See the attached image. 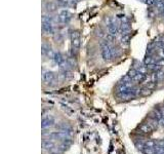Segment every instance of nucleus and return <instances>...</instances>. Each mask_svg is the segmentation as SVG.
I'll return each instance as SVG.
<instances>
[{
  "label": "nucleus",
  "instance_id": "nucleus-1",
  "mask_svg": "<svg viewBox=\"0 0 164 154\" xmlns=\"http://www.w3.org/2000/svg\"><path fill=\"white\" fill-rule=\"evenodd\" d=\"M71 39V57L76 58L78 51H79L80 45H81V35L80 32L77 30H73L70 33Z\"/></svg>",
  "mask_w": 164,
  "mask_h": 154
},
{
  "label": "nucleus",
  "instance_id": "nucleus-7",
  "mask_svg": "<svg viewBox=\"0 0 164 154\" xmlns=\"http://www.w3.org/2000/svg\"><path fill=\"white\" fill-rule=\"evenodd\" d=\"M54 125V118L52 116H46L43 117L42 121H41V127L42 129H48Z\"/></svg>",
  "mask_w": 164,
  "mask_h": 154
},
{
  "label": "nucleus",
  "instance_id": "nucleus-17",
  "mask_svg": "<svg viewBox=\"0 0 164 154\" xmlns=\"http://www.w3.org/2000/svg\"><path fill=\"white\" fill-rule=\"evenodd\" d=\"M145 146L146 147H149V148H156L157 142L155 140H147L145 142Z\"/></svg>",
  "mask_w": 164,
  "mask_h": 154
},
{
  "label": "nucleus",
  "instance_id": "nucleus-10",
  "mask_svg": "<svg viewBox=\"0 0 164 154\" xmlns=\"http://www.w3.org/2000/svg\"><path fill=\"white\" fill-rule=\"evenodd\" d=\"M56 147V144H54V140H49V139H43L42 141V148L44 150H47V151H50L52 148Z\"/></svg>",
  "mask_w": 164,
  "mask_h": 154
},
{
  "label": "nucleus",
  "instance_id": "nucleus-25",
  "mask_svg": "<svg viewBox=\"0 0 164 154\" xmlns=\"http://www.w3.org/2000/svg\"><path fill=\"white\" fill-rule=\"evenodd\" d=\"M80 0H71V2H72V5H76V3L79 2Z\"/></svg>",
  "mask_w": 164,
  "mask_h": 154
},
{
  "label": "nucleus",
  "instance_id": "nucleus-12",
  "mask_svg": "<svg viewBox=\"0 0 164 154\" xmlns=\"http://www.w3.org/2000/svg\"><path fill=\"white\" fill-rule=\"evenodd\" d=\"M66 65L69 69L73 70V69H76L77 68V62H76V58H73V57H69V58L66 59Z\"/></svg>",
  "mask_w": 164,
  "mask_h": 154
},
{
  "label": "nucleus",
  "instance_id": "nucleus-27",
  "mask_svg": "<svg viewBox=\"0 0 164 154\" xmlns=\"http://www.w3.org/2000/svg\"><path fill=\"white\" fill-rule=\"evenodd\" d=\"M161 54H162V57L164 58V48H162L161 49Z\"/></svg>",
  "mask_w": 164,
  "mask_h": 154
},
{
  "label": "nucleus",
  "instance_id": "nucleus-29",
  "mask_svg": "<svg viewBox=\"0 0 164 154\" xmlns=\"http://www.w3.org/2000/svg\"><path fill=\"white\" fill-rule=\"evenodd\" d=\"M63 152H60V153H49V154H62Z\"/></svg>",
  "mask_w": 164,
  "mask_h": 154
},
{
  "label": "nucleus",
  "instance_id": "nucleus-9",
  "mask_svg": "<svg viewBox=\"0 0 164 154\" xmlns=\"http://www.w3.org/2000/svg\"><path fill=\"white\" fill-rule=\"evenodd\" d=\"M42 31L43 33L49 35V34H54V25L52 23H46V22H43L42 23Z\"/></svg>",
  "mask_w": 164,
  "mask_h": 154
},
{
  "label": "nucleus",
  "instance_id": "nucleus-28",
  "mask_svg": "<svg viewBox=\"0 0 164 154\" xmlns=\"http://www.w3.org/2000/svg\"><path fill=\"white\" fill-rule=\"evenodd\" d=\"M161 14V16H163V18H164V10H162V12H161V14Z\"/></svg>",
  "mask_w": 164,
  "mask_h": 154
},
{
  "label": "nucleus",
  "instance_id": "nucleus-18",
  "mask_svg": "<svg viewBox=\"0 0 164 154\" xmlns=\"http://www.w3.org/2000/svg\"><path fill=\"white\" fill-rule=\"evenodd\" d=\"M142 152L144 154H155L156 153V150H155V148H149L145 146V148L142 150Z\"/></svg>",
  "mask_w": 164,
  "mask_h": 154
},
{
  "label": "nucleus",
  "instance_id": "nucleus-14",
  "mask_svg": "<svg viewBox=\"0 0 164 154\" xmlns=\"http://www.w3.org/2000/svg\"><path fill=\"white\" fill-rule=\"evenodd\" d=\"M152 89H150L149 87H142L141 89H140V95L141 96H143V97H147V96H150L151 93H152Z\"/></svg>",
  "mask_w": 164,
  "mask_h": 154
},
{
  "label": "nucleus",
  "instance_id": "nucleus-16",
  "mask_svg": "<svg viewBox=\"0 0 164 154\" xmlns=\"http://www.w3.org/2000/svg\"><path fill=\"white\" fill-rule=\"evenodd\" d=\"M59 5V7H67L70 5L71 0H56V1Z\"/></svg>",
  "mask_w": 164,
  "mask_h": 154
},
{
  "label": "nucleus",
  "instance_id": "nucleus-20",
  "mask_svg": "<svg viewBox=\"0 0 164 154\" xmlns=\"http://www.w3.org/2000/svg\"><path fill=\"white\" fill-rule=\"evenodd\" d=\"M54 39L56 40V42H62L63 41V39H64V37H63V35H62V33L61 32H56V33H54Z\"/></svg>",
  "mask_w": 164,
  "mask_h": 154
},
{
  "label": "nucleus",
  "instance_id": "nucleus-13",
  "mask_svg": "<svg viewBox=\"0 0 164 154\" xmlns=\"http://www.w3.org/2000/svg\"><path fill=\"white\" fill-rule=\"evenodd\" d=\"M130 39H131V36L129 33H126V34H122V37L120 39L121 41V44L123 45H128L129 42H130Z\"/></svg>",
  "mask_w": 164,
  "mask_h": 154
},
{
  "label": "nucleus",
  "instance_id": "nucleus-4",
  "mask_svg": "<svg viewBox=\"0 0 164 154\" xmlns=\"http://www.w3.org/2000/svg\"><path fill=\"white\" fill-rule=\"evenodd\" d=\"M72 18H73V14H71L69 10H62L59 14H58L56 21L59 24H62V25H67V24L70 23V21L72 20Z\"/></svg>",
  "mask_w": 164,
  "mask_h": 154
},
{
  "label": "nucleus",
  "instance_id": "nucleus-2",
  "mask_svg": "<svg viewBox=\"0 0 164 154\" xmlns=\"http://www.w3.org/2000/svg\"><path fill=\"white\" fill-rule=\"evenodd\" d=\"M101 49H102V57H103L104 61H111L113 59L112 45H110V43L107 41L102 42Z\"/></svg>",
  "mask_w": 164,
  "mask_h": 154
},
{
  "label": "nucleus",
  "instance_id": "nucleus-11",
  "mask_svg": "<svg viewBox=\"0 0 164 154\" xmlns=\"http://www.w3.org/2000/svg\"><path fill=\"white\" fill-rule=\"evenodd\" d=\"M163 117H164L163 113H162L159 109H156V108H155L153 111H151L150 112V118L151 119H155V120H157V121H160Z\"/></svg>",
  "mask_w": 164,
  "mask_h": 154
},
{
  "label": "nucleus",
  "instance_id": "nucleus-15",
  "mask_svg": "<svg viewBox=\"0 0 164 154\" xmlns=\"http://www.w3.org/2000/svg\"><path fill=\"white\" fill-rule=\"evenodd\" d=\"M155 7H156V10L159 14H161L162 10H164V0H157V2L155 4Z\"/></svg>",
  "mask_w": 164,
  "mask_h": 154
},
{
  "label": "nucleus",
  "instance_id": "nucleus-8",
  "mask_svg": "<svg viewBox=\"0 0 164 154\" xmlns=\"http://www.w3.org/2000/svg\"><path fill=\"white\" fill-rule=\"evenodd\" d=\"M54 61V63L56 64L58 66H63L66 64V59L65 57H64V55L62 54V52H60V51H58V52H56L54 56V59H52Z\"/></svg>",
  "mask_w": 164,
  "mask_h": 154
},
{
  "label": "nucleus",
  "instance_id": "nucleus-5",
  "mask_svg": "<svg viewBox=\"0 0 164 154\" xmlns=\"http://www.w3.org/2000/svg\"><path fill=\"white\" fill-rule=\"evenodd\" d=\"M43 6H44L45 12H48V14H52V12H56L58 10L59 5H58L56 2H54V1H45L43 3Z\"/></svg>",
  "mask_w": 164,
  "mask_h": 154
},
{
  "label": "nucleus",
  "instance_id": "nucleus-23",
  "mask_svg": "<svg viewBox=\"0 0 164 154\" xmlns=\"http://www.w3.org/2000/svg\"><path fill=\"white\" fill-rule=\"evenodd\" d=\"M155 74H156V78H157L158 81H160V80H162L164 78V72L162 70H159V71H157V72H155Z\"/></svg>",
  "mask_w": 164,
  "mask_h": 154
},
{
  "label": "nucleus",
  "instance_id": "nucleus-26",
  "mask_svg": "<svg viewBox=\"0 0 164 154\" xmlns=\"http://www.w3.org/2000/svg\"><path fill=\"white\" fill-rule=\"evenodd\" d=\"M155 154H164V151H156Z\"/></svg>",
  "mask_w": 164,
  "mask_h": 154
},
{
  "label": "nucleus",
  "instance_id": "nucleus-21",
  "mask_svg": "<svg viewBox=\"0 0 164 154\" xmlns=\"http://www.w3.org/2000/svg\"><path fill=\"white\" fill-rule=\"evenodd\" d=\"M136 147L138 150H143L144 148H145V142H143V141H136Z\"/></svg>",
  "mask_w": 164,
  "mask_h": 154
},
{
  "label": "nucleus",
  "instance_id": "nucleus-22",
  "mask_svg": "<svg viewBox=\"0 0 164 154\" xmlns=\"http://www.w3.org/2000/svg\"><path fill=\"white\" fill-rule=\"evenodd\" d=\"M138 70H136V69H134V68H131L130 70L128 71V73H127V75H128L129 77H131V78H132V79H134V77H136V75L138 74Z\"/></svg>",
  "mask_w": 164,
  "mask_h": 154
},
{
  "label": "nucleus",
  "instance_id": "nucleus-24",
  "mask_svg": "<svg viewBox=\"0 0 164 154\" xmlns=\"http://www.w3.org/2000/svg\"><path fill=\"white\" fill-rule=\"evenodd\" d=\"M156 149H164V139H161V140L158 141L157 146H156V148H155V150Z\"/></svg>",
  "mask_w": 164,
  "mask_h": 154
},
{
  "label": "nucleus",
  "instance_id": "nucleus-6",
  "mask_svg": "<svg viewBox=\"0 0 164 154\" xmlns=\"http://www.w3.org/2000/svg\"><path fill=\"white\" fill-rule=\"evenodd\" d=\"M41 51H42V55L44 57H47L48 59H54V50L52 49V46L47 43H43L42 46H41Z\"/></svg>",
  "mask_w": 164,
  "mask_h": 154
},
{
  "label": "nucleus",
  "instance_id": "nucleus-19",
  "mask_svg": "<svg viewBox=\"0 0 164 154\" xmlns=\"http://www.w3.org/2000/svg\"><path fill=\"white\" fill-rule=\"evenodd\" d=\"M54 21V18L52 16H49V14H44L42 16V23L43 22H46V23H52Z\"/></svg>",
  "mask_w": 164,
  "mask_h": 154
},
{
  "label": "nucleus",
  "instance_id": "nucleus-3",
  "mask_svg": "<svg viewBox=\"0 0 164 154\" xmlns=\"http://www.w3.org/2000/svg\"><path fill=\"white\" fill-rule=\"evenodd\" d=\"M42 80L48 87H54L56 82V74L52 71H43Z\"/></svg>",
  "mask_w": 164,
  "mask_h": 154
}]
</instances>
